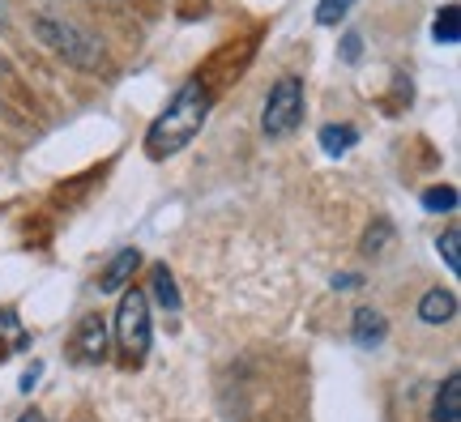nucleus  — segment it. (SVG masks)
I'll use <instances>...</instances> for the list:
<instances>
[{"label":"nucleus","mask_w":461,"mask_h":422,"mask_svg":"<svg viewBox=\"0 0 461 422\" xmlns=\"http://www.w3.org/2000/svg\"><path fill=\"white\" fill-rule=\"evenodd\" d=\"M9 73H14V68H9V60L0 56V77H9Z\"/></svg>","instance_id":"20"},{"label":"nucleus","mask_w":461,"mask_h":422,"mask_svg":"<svg viewBox=\"0 0 461 422\" xmlns=\"http://www.w3.org/2000/svg\"><path fill=\"white\" fill-rule=\"evenodd\" d=\"M303 120V82L299 77H278L269 85V98H265V115L261 129L269 137H291Z\"/></svg>","instance_id":"4"},{"label":"nucleus","mask_w":461,"mask_h":422,"mask_svg":"<svg viewBox=\"0 0 461 422\" xmlns=\"http://www.w3.org/2000/svg\"><path fill=\"white\" fill-rule=\"evenodd\" d=\"M115 337L120 350L132 367L146 363L149 355V299L141 291H120V308H115Z\"/></svg>","instance_id":"2"},{"label":"nucleus","mask_w":461,"mask_h":422,"mask_svg":"<svg viewBox=\"0 0 461 422\" xmlns=\"http://www.w3.org/2000/svg\"><path fill=\"white\" fill-rule=\"evenodd\" d=\"M149 282H154V299H158L167 311H180V291H176V277H171L167 265H154Z\"/></svg>","instance_id":"10"},{"label":"nucleus","mask_w":461,"mask_h":422,"mask_svg":"<svg viewBox=\"0 0 461 422\" xmlns=\"http://www.w3.org/2000/svg\"><path fill=\"white\" fill-rule=\"evenodd\" d=\"M419 316H423V325H448V320L457 316L453 291H428L419 299Z\"/></svg>","instance_id":"8"},{"label":"nucleus","mask_w":461,"mask_h":422,"mask_svg":"<svg viewBox=\"0 0 461 422\" xmlns=\"http://www.w3.org/2000/svg\"><path fill=\"white\" fill-rule=\"evenodd\" d=\"M39 39L48 43L56 56H65L68 65L77 68H99L103 65V43L95 39V34L77 31L73 22H56V17H39Z\"/></svg>","instance_id":"3"},{"label":"nucleus","mask_w":461,"mask_h":422,"mask_svg":"<svg viewBox=\"0 0 461 422\" xmlns=\"http://www.w3.org/2000/svg\"><path fill=\"white\" fill-rule=\"evenodd\" d=\"M103 355H107V328H103L99 316H86L73 333V358L77 363H103Z\"/></svg>","instance_id":"5"},{"label":"nucleus","mask_w":461,"mask_h":422,"mask_svg":"<svg viewBox=\"0 0 461 422\" xmlns=\"http://www.w3.org/2000/svg\"><path fill=\"white\" fill-rule=\"evenodd\" d=\"M205 120H210V94L201 90V82L180 85L176 98L167 103V112L158 115L146 132L149 158H171V154H180V149L205 129Z\"/></svg>","instance_id":"1"},{"label":"nucleus","mask_w":461,"mask_h":422,"mask_svg":"<svg viewBox=\"0 0 461 422\" xmlns=\"http://www.w3.org/2000/svg\"><path fill=\"white\" fill-rule=\"evenodd\" d=\"M436 247H440V256H445L448 269L457 274V265H461V260H457V227H448L445 235H440V244H436Z\"/></svg>","instance_id":"15"},{"label":"nucleus","mask_w":461,"mask_h":422,"mask_svg":"<svg viewBox=\"0 0 461 422\" xmlns=\"http://www.w3.org/2000/svg\"><path fill=\"white\" fill-rule=\"evenodd\" d=\"M359 282H363L359 274H338V277H333V286H338V291H355Z\"/></svg>","instance_id":"17"},{"label":"nucleus","mask_w":461,"mask_h":422,"mask_svg":"<svg viewBox=\"0 0 461 422\" xmlns=\"http://www.w3.org/2000/svg\"><path fill=\"white\" fill-rule=\"evenodd\" d=\"M355 141H359V132L350 129V124H325V129H321V146H325V154H346Z\"/></svg>","instance_id":"12"},{"label":"nucleus","mask_w":461,"mask_h":422,"mask_svg":"<svg viewBox=\"0 0 461 422\" xmlns=\"http://www.w3.org/2000/svg\"><path fill=\"white\" fill-rule=\"evenodd\" d=\"M431 422H461V375H448L445 384H440V397H436Z\"/></svg>","instance_id":"9"},{"label":"nucleus","mask_w":461,"mask_h":422,"mask_svg":"<svg viewBox=\"0 0 461 422\" xmlns=\"http://www.w3.org/2000/svg\"><path fill=\"white\" fill-rule=\"evenodd\" d=\"M137 265H141V252H137V247H124V252H120V256H115L112 265H107V269L99 274V291H107V294L124 291Z\"/></svg>","instance_id":"7"},{"label":"nucleus","mask_w":461,"mask_h":422,"mask_svg":"<svg viewBox=\"0 0 461 422\" xmlns=\"http://www.w3.org/2000/svg\"><path fill=\"white\" fill-rule=\"evenodd\" d=\"M359 56H363V39H359V34H346V39H342V60H350V65H355Z\"/></svg>","instance_id":"16"},{"label":"nucleus","mask_w":461,"mask_h":422,"mask_svg":"<svg viewBox=\"0 0 461 422\" xmlns=\"http://www.w3.org/2000/svg\"><path fill=\"white\" fill-rule=\"evenodd\" d=\"M34 380H39V367H31V372H26V375H22V389H26V392H31V389H34Z\"/></svg>","instance_id":"18"},{"label":"nucleus","mask_w":461,"mask_h":422,"mask_svg":"<svg viewBox=\"0 0 461 422\" xmlns=\"http://www.w3.org/2000/svg\"><path fill=\"white\" fill-rule=\"evenodd\" d=\"M350 4H355V0H321V4H316V22H321V26H333V22H342V17L350 13Z\"/></svg>","instance_id":"14"},{"label":"nucleus","mask_w":461,"mask_h":422,"mask_svg":"<svg viewBox=\"0 0 461 422\" xmlns=\"http://www.w3.org/2000/svg\"><path fill=\"white\" fill-rule=\"evenodd\" d=\"M17 422H48V418H43L39 409H31V414H22V418H17Z\"/></svg>","instance_id":"19"},{"label":"nucleus","mask_w":461,"mask_h":422,"mask_svg":"<svg viewBox=\"0 0 461 422\" xmlns=\"http://www.w3.org/2000/svg\"><path fill=\"white\" fill-rule=\"evenodd\" d=\"M423 210H431V213L457 210V188H428L423 193Z\"/></svg>","instance_id":"13"},{"label":"nucleus","mask_w":461,"mask_h":422,"mask_svg":"<svg viewBox=\"0 0 461 422\" xmlns=\"http://www.w3.org/2000/svg\"><path fill=\"white\" fill-rule=\"evenodd\" d=\"M350 337H355L359 350H376L380 341L389 337V325H384V316H380V311L359 308L355 311V325H350Z\"/></svg>","instance_id":"6"},{"label":"nucleus","mask_w":461,"mask_h":422,"mask_svg":"<svg viewBox=\"0 0 461 422\" xmlns=\"http://www.w3.org/2000/svg\"><path fill=\"white\" fill-rule=\"evenodd\" d=\"M431 34H436V43H457L461 39V13H457V4H445L440 13H436V22H431Z\"/></svg>","instance_id":"11"}]
</instances>
